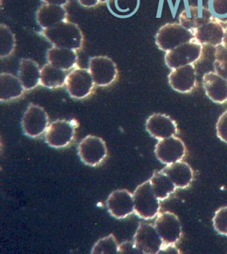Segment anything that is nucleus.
<instances>
[{
    "label": "nucleus",
    "instance_id": "27",
    "mask_svg": "<svg viewBox=\"0 0 227 254\" xmlns=\"http://www.w3.org/2000/svg\"><path fill=\"white\" fill-rule=\"evenodd\" d=\"M119 244L116 242L114 235L111 234L108 237L100 239L92 249L91 254H118Z\"/></svg>",
    "mask_w": 227,
    "mask_h": 254
},
{
    "label": "nucleus",
    "instance_id": "5",
    "mask_svg": "<svg viewBox=\"0 0 227 254\" xmlns=\"http://www.w3.org/2000/svg\"><path fill=\"white\" fill-rule=\"evenodd\" d=\"M78 153L85 165L96 167L104 161L108 155V148L103 139L91 135L80 142L78 147Z\"/></svg>",
    "mask_w": 227,
    "mask_h": 254
},
{
    "label": "nucleus",
    "instance_id": "32",
    "mask_svg": "<svg viewBox=\"0 0 227 254\" xmlns=\"http://www.w3.org/2000/svg\"><path fill=\"white\" fill-rule=\"evenodd\" d=\"M118 254H143L142 252L138 249V247L135 245L134 241H126L124 243L119 244L118 247Z\"/></svg>",
    "mask_w": 227,
    "mask_h": 254
},
{
    "label": "nucleus",
    "instance_id": "19",
    "mask_svg": "<svg viewBox=\"0 0 227 254\" xmlns=\"http://www.w3.org/2000/svg\"><path fill=\"white\" fill-rule=\"evenodd\" d=\"M67 12L64 6L44 3L36 13V20L42 29L50 28L67 20Z\"/></svg>",
    "mask_w": 227,
    "mask_h": 254
},
{
    "label": "nucleus",
    "instance_id": "18",
    "mask_svg": "<svg viewBox=\"0 0 227 254\" xmlns=\"http://www.w3.org/2000/svg\"><path fill=\"white\" fill-rule=\"evenodd\" d=\"M203 84L206 95L216 104L227 102V79L216 72H208L204 75Z\"/></svg>",
    "mask_w": 227,
    "mask_h": 254
},
{
    "label": "nucleus",
    "instance_id": "2",
    "mask_svg": "<svg viewBox=\"0 0 227 254\" xmlns=\"http://www.w3.org/2000/svg\"><path fill=\"white\" fill-rule=\"evenodd\" d=\"M134 213L144 220H151L160 210V200L157 198L151 187V182L147 181L137 187L133 193Z\"/></svg>",
    "mask_w": 227,
    "mask_h": 254
},
{
    "label": "nucleus",
    "instance_id": "1",
    "mask_svg": "<svg viewBox=\"0 0 227 254\" xmlns=\"http://www.w3.org/2000/svg\"><path fill=\"white\" fill-rule=\"evenodd\" d=\"M43 37L52 44L53 46L78 51L84 44V34L77 24L68 20L62 21L50 28L43 29L41 32Z\"/></svg>",
    "mask_w": 227,
    "mask_h": 254
},
{
    "label": "nucleus",
    "instance_id": "12",
    "mask_svg": "<svg viewBox=\"0 0 227 254\" xmlns=\"http://www.w3.org/2000/svg\"><path fill=\"white\" fill-rule=\"evenodd\" d=\"M155 227L163 240V244H175L182 235L181 221L177 215L170 212L157 214Z\"/></svg>",
    "mask_w": 227,
    "mask_h": 254
},
{
    "label": "nucleus",
    "instance_id": "36",
    "mask_svg": "<svg viewBox=\"0 0 227 254\" xmlns=\"http://www.w3.org/2000/svg\"><path fill=\"white\" fill-rule=\"evenodd\" d=\"M222 45L227 49V25L225 28V35L224 38H223V42H222Z\"/></svg>",
    "mask_w": 227,
    "mask_h": 254
},
{
    "label": "nucleus",
    "instance_id": "3",
    "mask_svg": "<svg viewBox=\"0 0 227 254\" xmlns=\"http://www.w3.org/2000/svg\"><path fill=\"white\" fill-rule=\"evenodd\" d=\"M193 39H195L193 32L184 28L181 24L168 23L158 30L156 44L161 50L167 53Z\"/></svg>",
    "mask_w": 227,
    "mask_h": 254
},
{
    "label": "nucleus",
    "instance_id": "30",
    "mask_svg": "<svg viewBox=\"0 0 227 254\" xmlns=\"http://www.w3.org/2000/svg\"><path fill=\"white\" fill-rule=\"evenodd\" d=\"M213 15L222 23H227V0H212Z\"/></svg>",
    "mask_w": 227,
    "mask_h": 254
},
{
    "label": "nucleus",
    "instance_id": "31",
    "mask_svg": "<svg viewBox=\"0 0 227 254\" xmlns=\"http://www.w3.org/2000/svg\"><path fill=\"white\" fill-rule=\"evenodd\" d=\"M216 132L219 138L227 143V110L219 118L216 124Z\"/></svg>",
    "mask_w": 227,
    "mask_h": 254
},
{
    "label": "nucleus",
    "instance_id": "16",
    "mask_svg": "<svg viewBox=\"0 0 227 254\" xmlns=\"http://www.w3.org/2000/svg\"><path fill=\"white\" fill-rule=\"evenodd\" d=\"M225 27L222 22L216 20L215 16L212 20L204 26L198 27L193 32L194 38L202 45L216 47L222 44L225 35Z\"/></svg>",
    "mask_w": 227,
    "mask_h": 254
},
{
    "label": "nucleus",
    "instance_id": "9",
    "mask_svg": "<svg viewBox=\"0 0 227 254\" xmlns=\"http://www.w3.org/2000/svg\"><path fill=\"white\" fill-rule=\"evenodd\" d=\"M134 242L143 254H157L163 242L154 225L140 223L134 236Z\"/></svg>",
    "mask_w": 227,
    "mask_h": 254
},
{
    "label": "nucleus",
    "instance_id": "29",
    "mask_svg": "<svg viewBox=\"0 0 227 254\" xmlns=\"http://www.w3.org/2000/svg\"><path fill=\"white\" fill-rule=\"evenodd\" d=\"M213 225L219 234L227 236V206L216 211L213 218Z\"/></svg>",
    "mask_w": 227,
    "mask_h": 254
},
{
    "label": "nucleus",
    "instance_id": "13",
    "mask_svg": "<svg viewBox=\"0 0 227 254\" xmlns=\"http://www.w3.org/2000/svg\"><path fill=\"white\" fill-rule=\"evenodd\" d=\"M107 208L112 216L124 219L134 213L133 194L126 189L113 191L107 200Z\"/></svg>",
    "mask_w": 227,
    "mask_h": 254
},
{
    "label": "nucleus",
    "instance_id": "25",
    "mask_svg": "<svg viewBox=\"0 0 227 254\" xmlns=\"http://www.w3.org/2000/svg\"><path fill=\"white\" fill-rule=\"evenodd\" d=\"M150 182L154 193L160 201L167 199L171 194L175 192L177 188L163 171L154 172Z\"/></svg>",
    "mask_w": 227,
    "mask_h": 254
},
{
    "label": "nucleus",
    "instance_id": "26",
    "mask_svg": "<svg viewBox=\"0 0 227 254\" xmlns=\"http://www.w3.org/2000/svg\"><path fill=\"white\" fill-rule=\"evenodd\" d=\"M15 38L14 33L4 24L0 25V57H9L15 51Z\"/></svg>",
    "mask_w": 227,
    "mask_h": 254
},
{
    "label": "nucleus",
    "instance_id": "11",
    "mask_svg": "<svg viewBox=\"0 0 227 254\" xmlns=\"http://www.w3.org/2000/svg\"><path fill=\"white\" fill-rule=\"evenodd\" d=\"M75 128L70 122L57 120L49 125L45 131V142L50 147L61 148L67 147L73 141Z\"/></svg>",
    "mask_w": 227,
    "mask_h": 254
},
{
    "label": "nucleus",
    "instance_id": "33",
    "mask_svg": "<svg viewBox=\"0 0 227 254\" xmlns=\"http://www.w3.org/2000/svg\"><path fill=\"white\" fill-rule=\"evenodd\" d=\"M162 254H181L180 250L175 247V244H163L160 251L158 253Z\"/></svg>",
    "mask_w": 227,
    "mask_h": 254
},
{
    "label": "nucleus",
    "instance_id": "4",
    "mask_svg": "<svg viewBox=\"0 0 227 254\" xmlns=\"http://www.w3.org/2000/svg\"><path fill=\"white\" fill-rule=\"evenodd\" d=\"M202 55L203 45L193 39L167 52L164 61L167 66L174 69L187 64H194L200 60Z\"/></svg>",
    "mask_w": 227,
    "mask_h": 254
},
{
    "label": "nucleus",
    "instance_id": "8",
    "mask_svg": "<svg viewBox=\"0 0 227 254\" xmlns=\"http://www.w3.org/2000/svg\"><path fill=\"white\" fill-rule=\"evenodd\" d=\"M90 70L84 68H76L67 75L66 87L72 98L83 99L91 94L95 87Z\"/></svg>",
    "mask_w": 227,
    "mask_h": 254
},
{
    "label": "nucleus",
    "instance_id": "15",
    "mask_svg": "<svg viewBox=\"0 0 227 254\" xmlns=\"http://www.w3.org/2000/svg\"><path fill=\"white\" fill-rule=\"evenodd\" d=\"M147 132L157 140L175 136L178 132L177 125L174 120L163 114H154L146 122Z\"/></svg>",
    "mask_w": 227,
    "mask_h": 254
},
{
    "label": "nucleus",
    "instance_id": "35",
    "mask_svg": "<svg viewBox=\"0 0 227 254\" xmlns=\"http://www.w3.org/2000/svg\"><path fill=\"white\" fill-rule=\"evenodd\" d=\"M44 3L48 4H55V5L65 6L67 5L69 0H42Z\"/></svg>",
    "mask_w": 227,
    "mask_h": 254
},
{
    "label": "nucleus",
    "instance_id": "7",
    "mask_svg": "<svg viewBox=\"0 0 227 254\" xmlns=\"http://www.w3.org/2000/svg\"><path fill=\"white\" fill-rule=\"evenodd\" d=\"M49 127V116L43 108L29 104L21 120L24 134L30 137H38L46 131Z\"/></svg>",
    "mask_w": 227,
    "mask_h": 254
},
{
    "label": "nucleus",
    "instance_id": "23",
    "mask_svg": "<svg viewBox=\"0 0 227 254\" xmlns=\"http://www.w3.org/2000/svg\"><path fill=\"white\" fill-rule=\"evenodd\" d=\"M23 85L19 77L9 73H2L0 75V100L1 102L10 101L20 98L24 93Z\"/></svg>",
    "mask_w": 227,
    "mask_h": 254
},
{
    "label": "nucleus",
    "instance_id": "20",
    "mask_svg": "<svg viewBox=\"0 0 227 254\" xmlns=\"http://www.w3.org/2000/svg\"><path fill=\"white\" fill-rule=\"evenodd\" d=\"M162 171L171 180L175 187L180 189L188 188L194 176L192 167L187 163L181 160L167 165Z\"/></svg>",
    "mask_w": 227,
    "mask_h": 254
},
{
    "label": "nucleus",
    "instance_id": "22",
    "mask_svg": "<svg viewBox=\"0 0 227 254\" xmlns=\"http://www.w3.org/2000/svg\"><path fill=\"white\" fill-rule=\"evenodd\" d=\"M41 69L36 61L30 59L20 61L18 70V77L25 90H32L40 84Z\"/></svg>",
    "mask_w": 227,
    "mask_h": 254
},
{
    "label": "nucleus",
    "instance_id": "17",
    "mask_svg": "<svg viewBox=\"0 0 227 254\" xmlns=\"http://www.w3.org/2000/svg\"><path fill=\"white\" fill-rule=\"evenodd\" d=\"M214 18L212 13L204 6L190 5L181 12L179 16V22L184 28L193 32L198 27Z\"/></svg>",
    "mask_w": 227,
    "mask_h": 254
},
{
    "label": "nucleus",
    "instance_id": "24",
    "mask_svg": "<svg viewBox=\"0 0 227 254\" xmlns=\"http://www.w3.org/2000/svg\"><path fill=\"white\" fill-rule=\"evenodd\" d=\"M67 71L48 63L41 69L40 84L43 87L54 89L63 87L67 81Z\"/></svg>",
    "mask_w": 227,
    "mask_h": 254
},
{
    "label": "nucleus",
    "instance_id": "10",
    "mask_svg": "<svg viewBox=\"0 0 227 254\" xmlns=\"http://www.w3.org/2000/svg\"><path fill=\"white\" fill-rule=\"evenodd\" d=\"M186 153L187 148L182 140L175 136L159 140L155 147L157 159L166 165L181 161Z\"/></svg>",
    "mask_w": 227,
    "mask_h": 254
},
{
    "label": "nucleus",
    "instance_id": "14",
    "mask_svg": "<svg viewBox=\"0 0 227 254\" xmlns=\"http://www.w3.org/2000/svg\"><path fill=\"white\" fill-rule=\"evenodd\" d=\"M168 78L170 87L178 93H191L197 85L195 66L194 64H187L172 69Z\"/></svg>",
    "mask_w": 227,
    "mask_h": 254
},
{
    "label": "nucleus",
    "instance_id": "6",
    "mask_svg": "<svg viewBox=\"0 0 227 254\" xmlns=\"http://www.w3.org/2000/svg\"><path fill=\"white\" fill-rule=\"evenodd\" d=\"M89 70L98 87H108L117 77L116 64L108 56H95L89 61Z\"/></svg>",
    "mask_w": 227,
    "mask_h": 254
},
{
    "label": "nucleus",
    "instance_id": "34",
    "mask_svg": "<svg viewBox=\"0 0 227 254\" xmlns=\"http://www.w3.org/2000/svg\"><path fill=\"white\" fill-rule=\"evenodd\" d=\"M108 0H79V3L86 8H93L100 3H106Z\"/></svg>",
    "mask_w": 227,
    "mask_h": 254
},
{
    "label": "nucleus",
    "instance_id": "21",
    "mask_svg": "<svg viewBox=\"0 0 227 254\" xmlns=\"http://www.w3.org/2000/svg\"><path fill=\"white\" fill-rule=\"evenodd\" d=\"M46 58L49 63L66 71L74 68L78 63L77 51L65 48L53 46L48 50Z\"/></svg>",
    "mask_w": 227,
    "mask_h": 254
},
{
    "label": "nucleus",
    "instance_id": "28",
    "mask_svg": "<svg viewBox=\"0 0 227 254\" xmlns=\"http://www.w3.org/2000/svg\"><path fill=\"white\" fill-rule=\"evenodd\" d=\"M214 68L215 72L227 79V49L222 44L216 48Z\"/></svg>",
    "mask_w": 227,
    "mask_h": 254
}]
</instances>
